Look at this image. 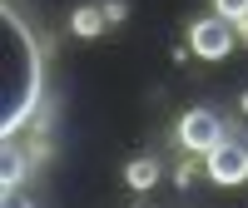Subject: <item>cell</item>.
Listing matches in <instances>:
<instances>
[{"instance_id":"obj_1","label":"cell","mask_w":248,"mask_h":208,"mask_svg":"<svg viewBox=\"0 0 248 208\" xmlns=\"http://www.w3.org/2000/svg\"><path fill=\"white\" fill-rule=\"evenodd\" d=\"M0 134L5 144L25 129V124L40 114V94H45V59H40V40L35 30L20 20L15 5L0 10Z\"/></svg>"},{"instance_id":"obj_2","label":"cell","mask_w":248,"mask_h":208,"mask_svg":"<svg viewBox=\"0 0 248 208\" xmlns=\"http://www.w3.org/2000/svg\"><path fill=\"white\" fill-rule=\"evenodd\" d=\"M238 45V30H233V20H223V15H203L189 25V50L199 59H223Z\"/></svg>"},{"instance_id":"obj_3","label":"cell","mask_w":248,"mask_h":208,"mask_svg":"<svg viewBox=\"0 0 248 208\" xmlns=\"http://www.w3.org/2000/svg\"><path fill=\"white\" fill-rule=\"evenodd\" d=\"M179 144L194 149V154H214L223 144V119L214 109H203V104H194V109L179 119Z\"/></svg>"},{"instance_id":"obj_4","label":"cell","mask_w":248,"mask_h":208,"mask_svg":"<svg viewBox=\"0 0 248 208\" xmlns=\"http://www.w3.org/2000/svg\"><path fill=\"white\" fill-rule=\"evenodd\" d=\"M203 174H209L214 183H223V189H233V183H248V144L223 139L218 149L203 159Z\"/></svg>"},{"instance_id":"obj_5","label":"cell","mask_w":248,"mask_h":208,"mask_svg":"<svg viewBox=\"0 0 248 208\" xmlns=\"http://www.w3.org/2000/svg\"><path fill=\"white\" fill-rule=\"evenodd\" d=\"M105 30H109L105 5H75V10H70V35H75V40H99Z\"/></svg>"},{"instance_id":"obj_6","label":"cell","mask_w":248,"mask_h":208,"mask_svg":"<svg viewBox=\"0 0 248 208\" xmlns=\"http://www.w3.org/2000/svg\"><path fill=\"white\" fill-rule=\"evenodd\" d=\"M159 159H149V154H139V159H129V163H124V183H129V189L134 193H149L154 189V183H159Z\"/></svg>"},{"instance_id":"obj_7","label":"cell","mask_w":248,"mask_h":208,"mask_svg":"<svg viewBox=\"0 0 248 208\" xmlns=\"http://www.w3.org/2000/svg\"><path fill=\"white\" fill-rule=\"evenodd\" d=\"M25 163H30V154L5 149V163H0V183H5V189H20V178H25Z\"/></svg>"},{"instance_id":"obj_8","label":"cell","mask_w":248,"mask_h":208,"mask_svg":"<svg viewBox=\"0 0 248 208\" xmlns=\"http://www.w3.org/2000/svg\"><path fill=\"white\" fill-rule=\"evenodd\" d=\"M214 15H223V20H248V0H214Z\"/></svg>"},{"instance_id":"obj_9","label":"cell","mask_w":248,"mask_h":208,"mask_svg":"<svg viewBox=\"0 0 248 208\" xmlns=\"http://www.w3.org/2000/svg\"><path fill=\"white\" fill-rule=\"evenodd\" d=\"M174 183H179V189H194V183H199V163L194 159H179L174 163Z\"/></svg>"},{"instance_id":"obj_10","label":"cell","mask_w":248,"mask_h":208,"mask_svg":"<svg viewBox=\"0 0 248 208\" xmlns=\"http://www.w3.org/2000/svg\"><path fill=\"white\" fill-rule=\"evenodd\" d=\"M99 5H105V20H109V30L129 20V0H99Z\"/></svg>"},{"instance_id":"obj_11","label":"cell","mask_w":248,"mask_h":208,"mask_svg":"<svg viewBox=\"0 0 248 208\" xmlns=\"http://www.w3.org/2000/svg\"><path fill=\"white\" fill-rule=\"evenodd\" d=\"M0 208H35L25 193H15V189H5V203H0Z\"/></svg>"},{"instance_id":"obj_12","label":"cell","mask_w":248,"mask_h":208,"mask_svg":"<svg viewBox=\"0 0 248 208\" xmlns=\"http://www.w3.org/2000/svg\"><path fill=\"white\" fill-rule=\"evenodd\" d=\"M233 30H238V45L248 50V20H238V25H233Z\"/></svg>"},{"instance_id":"obj_13","label":"cell","mask_w":248,"mask_h":208,"mask_svg":"<svg viewBox=\"0 0 248 208\" xmlns=\"http://www.w3.org/2000/svg\"><path fill=\"white\" fill-rule=\"evenodd\" d=\"M238 109H243V114H248V89H243V94H238Z\"/></svg>"}]
</instances>
